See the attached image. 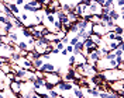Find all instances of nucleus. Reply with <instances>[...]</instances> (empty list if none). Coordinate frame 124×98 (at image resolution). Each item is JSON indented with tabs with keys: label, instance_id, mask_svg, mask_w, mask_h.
<instances>
[{
	"label": "nucleus",
	"instance_id": "nucleus-41",
	"mask_svg": "<svg viewBox=\"0 0 124 98\" xmlns=\"http://www.w3.org/2000/svg\"><path fill=\"white\" fill-rule=\"evenodd\" d=\"M114 1H116V0H114Z\"/></svg>",
	"mask_w": 124,
	"mask_h": 98
},
{
	"label": "nucleus",
	"instance_id": "nucleus-18",
	"mask_svg": "<svg viewBox=\"0 0 124 98\" xmlns=\"http://www.w3.org/2000/svg\"><path fill=\"white\" fill-rule=\"evenodd\" d=\"M17 48H18V51H27V48H28V45H27V41H25V39H23V41H18V42H17Z\"/></svg>",
	"mask_w": 124,
	"mask_h": 98
},
{
	"label": "nucleus",
	"instance_id": "nucleus-3",
	"mask_svg": "<svg viewBox=\"0 0 124 98\" xmlns=\"http://www.w3.org/2000/svg\"><path fill=\"white\" fill-rule=\"evenodd\" d=\"M73 85H75V84L72 83V81H63V80H61L56 85H54V88L58 91L59 94H62V92H69V91H72Z\"/></svg>",
	"mask_w": 124,
	"mask_h": 98
},
{
	"label": "nucleus",
	"instance_id": "nucleus-26",
	"mask_svg": "<svg viewBox=\"0 0 124 98\" xmlns=\"http://www.w3.org/2000/svg\"><path fill=\"white\" fill-rule=\"evenodd\" d=\"M69 38H70V35H69V34H66V35L61 39V42L63 44V45H68V44H69Z\"/></svg>",
	"mask_w": 124,
	"mask_h": 98
},
{
	"label": "nucleus",
	"instance_id": "nucleus-27",
	"mask_svg": "<svg viewBox=\"0 0 124 98\" xmlns=\"http://www.w3.org/2000/svg\"><path fill=\"white\" fill-rule=\"evenodd\" d=\"M68 60H69V65H68V66H72V67H73V66H75V55H72V53H70Z\"/></svg>",
	"mask_w": 124,
	"mask_h": 98
},
{
	"label": "nucleus",
	"instance_id": "nucleus-16",
	"mask_svg": "<svg viewBox=\"0 0 124 98\" xmlns=\"http://www.w3.org/2000/svg\"><path fill=\"white\" fill-rule=\"evenodd\" d=\"M117 48H118V42H117L116 39H114V41H107V49L108 51H116Z\"/></svg>",
	"mask_w": 124,
	"mask_h": 98
},
{
	"label": "nucleus",
	"instance_id": "nucleus-23",
	"mask_svg": "<svg viewBox=\"0 0 124 98\" xmlns=\"http://www.w3.org/2000/svg\"><path fill=\"white\" fill-rule=\"evenodd\" d=\"M34 77H35V76H34V72H32V70H25V77H24L25 80H30L31 81Z\"/></svg>",
	"mask_w": 124,
	"mask_h": 98
},
{
	"label": "nucleus",
	"instance_id": "nucleus-22",
	"mask_svg": "<svg viewBox=\"0 0 124 98\" xmlns=\"http://www.w3.org/2000/svg\"><path fill=\"white\" fill-rule=\"evenodd\" d=\"M89 38L92 39V41L94 42V44H96V45H97V44H99V42L101 41V37H100V35H97V34H93V32L90 34V37H89Z\"/></svg>",
	"mask_w": 124,
	"mask_h": 98
},
{
	"label": "nucleus",
	"instance_id": "nucleus-38",
	"mask_svg": "<svg viewBox=\"0 0 124 98\" xmlns=\"http://www.w3.org/2000/svg\"><path fill=\"white\" fill-rule=\"evenodd\" d=\"M1 46H3V44H1V42H0V51H1Z\"/></svg>",
	"mask_w": 124,
	"mask_h": 98
},
{
	"label": "nucleus",
	"instance_id": "nucleus-2",
	"mask_svg": "<svg viewBox=\"0 0 124 98\" xmlns=\"http://www.w3.org/2000/svg\"><path fill=\"white\" fill-rule=\"evenodd\" d=\"M44 80H45L46 85L49 88H52L54 85H56V84L61 81L62 77L59 76L58 72H51V73H44Z\"/></svg>",
	"mask_w": 124,
	"mask_h": 98
},
{
	"label": "nucleus",
	"instance_id": "nucleus-29",
	"mask_svg": "<svg viewBox=\"0 0 124 98\" xmlns=\"http://www.w3.org/2000/svg\"><path fill=\"white\" fill-rule=\"evenodd\" d=\"M114 4H117V6H118V8H123L124 0H116V1H114Z\"/></svg>",
	"mask_w": 124,
	"mask_h": 98
},
{
	"label": "nucleus",
	"instance_id": "nucleus-24",
	"mask_svg": "<svg viewBox=\"0 0 124 98\" xmlns=\"http://www.w3.org/2000/svg\"><path fill=\"white\" fill-rule=\"evenodd\" d=\"M114 58H116V55H114V51H108L107 55L104 56V59H106V60H111V59H114Z\"/></svg>",
	"mask_w": 124,
	"mask_h": 98
},
{
	"label": "nucleus",
	"instance_id": "nucleus-6",
	"mask_svg": "<svg viewBox=\"0 0 124 98\" xmlns=\"http://www.w3.org/2000/svg\"><path fill=\"white\" fill-rule=\"evenodd\" d=\"M89 8H90V13L92 14H97V15L101 14V6L96 3V0H92L89 3Z\"/></svg>",
	"mask_w": 124,
	"mask_h": 98
},
{
	"label": "nucleus",
	"instance_id": "nucleus-7",
	"mask_svg": "<svg viewBox=\"0 0 124 98\" xmlns=\"http://www.w3.org/2000/svg\"><path fill=\"white\" fill-rule=\"evenodd\" d=\"M8 90L11 91L13 94H20L21 92V85H20V83H17V81H10Z\"/></svg>",
	"mask_w": 124,
	"mask_h": 98
},
{
	"label": "nucleus",
	"instance_id": "nucleus-21",
	"mask_svg": "<svg viewBox=\"0 0 124 98\" xmlns=\"http://www.w3.org/2000/svg\"><path fill=\"white\" fill-rule=\"evenodd\" d=\"M10 66H11V65H10L8 62L7 63H3V65L0 66V70H1L4 74H7V73H10Z\"/></svg>",
	"mask_w": 124,
	"mask_h": 98
},
{
	"label": "nucleus",
	"instance_id": "nucleus-11",
	"mask_svg": "<svg viewBox=\"0 0 124 98\" xmlns=\"http://www.w3.org/2000/svg\"><path fill=\"white\" fill-rule=\"evenodd\" d=\"M83 49H85V46H83V42H82V41H78L76 44L73 45V53H72V55L82 53V52H83Z\"/></svg>",
	"mask_w": 124,
	"mask_h": 98
},
{
	"label": "nucleus",
	"instance_id": "nucleus-14",
	"mask_svg": "<svg viewBox=\"0 0 124 98\" xmlns=\"http://www.w3.org/2000/svg\"><path fill=\"white\" fill-rule=\"evenodd\" d=\"M8 8H10V11H11V13H13L16 17L21 13V8L18 7V6H16L14 3H8Z\"/></svg>",
	"mask_w": 124,
	"mask_h": 98
},
{
	"label": "nucleus",
	"instance_id": "nucleus-37",
	"mask_svg": "<svg viewBox=\"0 0 124 98\" xmlns=\"http://www.w3.org/2000/svg\"><path fill=\"white\" fill-rule=\"evenodd\" d=\"M85 0H76V3H83Z\"/></svg>",
	"mask_w": 124,
	"mask_h": 98
},
{
	"label": "nucleus",
	"instance_id": "nucleus-35",
	"mask_svg": "<svg viewBox=\"0 0 124 98\" xmlns=\"http://www.w3.org/2000/svg\"><path fill=\"white\" fill-rule=\"evenodd\" d=\"M0 98H6V94H4V91H0Z\"/></svg>",
	"mask_w": 124,
	"mask_h": 98
},
{
	"label": "nucleus",
	"instance_id": "nucleus-43",
	"mask_svg": "<svg viewBox=\"0 0 124 98\" xmlns=\"http://www.w3.org/2000/svg\"><path fill=\"white\" fill-rule=\"evenodd\" d=\"M65 98H66V97H65Z\"/></svg>",
	"mask_w": 124,
	"mask_h": 98
},
{
	"label": "nucleus",
	"instance_id": "nucleus-12",
	"mask_svg": "<svg viewBox=\"0 0 124 98\" xmlns=\"http://www.w3.org/2000/svg\"><path fill=\"white\" fill-rule=\"evenodd\" d=\"M85 63H86V56L83 53L75 55V65H85Z\"/></svg>",
	"mask_w": 124,
	"mask_h": 98
},
{
	"label": "nucleus",
	"instance_id": "nucleus-39",
	"mask_svg": "<svg viewBox=\"0 0 124 98\" xmlns=\"http://www.w3.org/2000/svg\"><path fill=\"white\" fill-rule=\"evenodd\" d=\"M58 1H59V3H62V1H65V0H58Z\"/></svg>",
	"mask_w": 124,
	"mask_h": 98
},
{
	"label": "nucleus",
	"instance_id": "nucleus-13",
	"mask_svg": "<svg viewBox=\"0 0 124 98\" xmlns=\"http://www.w3.org/2000/svg\"><path fill=\"white\" fill-rule=\"evenodd\" d=\"M7 38H8V41H13V42H16V44L20 41V35L17 34V31H11V32H8Z\"/></svg>",
	"mask_w": 124,
	"mask_h": 98
},
{
	"label": "nucleus",
	"instance_id": "nucleus-19",
	"mask_svg": "<svg viewBox=\"0 0 124 98\" xmlns=\"http://www.w3.org/2000/svg\"><path fill=\"white\" fill-rule=\"evenodd\" d=\"M21 7H23V11H25V13H34L35 11V8L32 7L31 4H28V3H24Z\"/></svg>",
	"mask_w": 124,
	"mask_h": 98
},
{
	"label": "nucleus",
	"instance_id": "nucleus-34",
	"mask_svg": "<svg viewBox=\"0 0 124 98\" xmlns=\"http://www.w3.org/2000/svg\"><path fill=\"white\" fill-rule=\"evenodd\" d=\"M96 3H97V4H100V6H104L106 0H96Z\"/></svg>",
	"mask_w": 124,
	"mask_h": 98
},
{
	"label": "nucleus",
	"instance_id": "nucleus-20",
	"mask_svg": "<svg viewBox=\"0 0 124 98\" xmlns=\"http://www.w3.org/2000/svg\"><path fill=\"white\" fill-rule=\"evenodd\" d=\"M28 4H31L32 7L35 8V10H39V8H42V3H41L39 0H31Z\"/></svg>",
	"mask_w": 124,
	"mask_h": 98
},
{
	"label": "nucleus",
	"instance_id": "nucleus-28",
	"mask_svg": "<svg viewBox=\"0 0 124 98\" xmlns=\"http://www.w3.org/2000/svg\"><path fill=\"white\" fill-rule=\"evenodd\" d=\"M65 49H66V52H68V55H70V53H73V46H72V45H65Z\"/></svg>",
	"mask_w": 124,
	"mask_h": 98
},
{
	"label": "nucleus",
	"instance_id": "nucleus-36",
	"mask_svg": "<svg viewBox=\"0 0 124 98\" xmlns=\"http://www.w3.org/2000/svg\"><path fill=\"white\" fill-rule=\"evenodd\" d=\"M106 3H108V4H113V3H114V0H106Z\"/></svg>",
	"mask_w": 124,
	"mask_h": 98
},
{
	"label": "nucleus",
	"instance_id": "nucleus-15",
	"mask_svg": "<svg viewBox=\"0 0 124 98\" xmlns=\"http://www.w3.org/2000/svg\"><path fill=\"white\" fill-rule=\"evenodd\" d=\"M82 42H83V46H85V48H92V49H96V48H97V45L93 42L90 38H86V39H83Z\"/></svg>",
	"mask_w": 124,
	"mask_h": 98
},
{
	"label": "nucleus",
	"instance_id": "nucleus-8",
	"mask_svg": "<svg viewBox=\"0 0 124 98\" xmlns=\"http://www.w3.org/2000/svg\"><path fill=\"white\" fill-rule=\"evenodd\" d=\"M108 17H110V18H111L114 23H117V21H118V20H120L123 15L117 11V8H110V11H108Z\"/></svg>",
	"mask_w": 124,
	"mask_h": 98
},
{
	"label": "nucleus",
	"instance_id": "nucleus-42",
	"mask_svg": "<svg viewBox=\"0 0 124 98\" xmlns=\"http://www.w3.org/2000/svg\"><path fill=\"white\" fill-rule=\"evenodd\" d=\"M0 1H1V0H0Z\"/></svg>",
	"mask_w": 124,
	"mask_h": 98
},
{
	"label": "nucleus",
	"instance_id": "nucleus-32",
	"mask_svg": "<svg viewBox=\"0 0 124 98\" xmlns=\"http://www.w3.org/2000/svg\"><path fill=\"white\" fill-rule=\"evenodd\" d=\"M31 98H46L44 97V95H39V94H37V92H32V97Z\"/></svg>",
	"mask_w": 124,
	"mask_h": 98
},
{
	"label": "nucleus",
	"instance_id": "nucleus-33",
	"mask_svg": "<svg viewBox=\"0 0 124 98\" xmlns=\"http://www.w3.org/2000/svg\"><path fill=\"white\" fill-rule=\"evenodd\" d=\"M59 55H62V56H68V52H66V49L63 48L62 51H59Z\"/></svg>",
	"mask_w": 124,
	"mask_h": 98
},
{
	"label": "nucleus",
	"instance_id": "nucleus-4",
	"mask_svg": "<svg viewBox=\"0 0 124 98\" xmlns=\"http://www.w3.org/2000/svg\"><path fill=\"white\" fill-rule=\"evenodd\" d=\"M90 30H92L93 34H97V35H100V37H103V35L107 32L106 27H103L101 24H92V25H90Z\"/></svg>",
	"mask_w": 124,
	"mask_h": 98
},
{
	"label": "nucleus",
	"instance_id": "nucleus-9",
	"mask_svg": "<svg viewBox=\"0 0 124 98\" xmlns=\"http://www.w3.org/2000/svg\"><path fill=\"white\" fill-rule=\"evenodd\" d=\"M46 10H51V11H56V10H61V3L58 0H51L49 4L46 6Z\"/></svg>",
	"mask_w": 124,
	"mask_h": 98
},
{
	"label": "nucleus",
	"instance_id": "nucleus-40",
	"mask_svg": "<svg viewBox=\"0 0 124 98\" xmlns=\"http://www.w3.org/2000/svg\"><path fill=\"white\" fill-rule=\"evenodd\" d=\"M73 3H76V0H73Z\"/></svg>",
	"mask_w": 124,
	"mask_h": 98
},
{
	"label": "nucleus",
	"instance_id": "nucleus-1",
	"mask_svg": "<svg viewBox=\"0 0 124 98\" xmlns=\"http://www.w3.org/2000/svg\"><path fill=\"white\" fill-rule=\"evenodd\" d=\"M100 73L106 81H114V80H121V78H124L123 70H118V69H104Z\"/></svg>",
	"mask_w": 124,
	"mask_h": 98
},
{
	"label": "nucleus",
	"instance_id": "nucleus-5",
	"mask_svg": "<svg viewBox=\"0 0 124 98\" xmlns=\"http://www.w3.org/2000/svg\"><path fill=\"white\" fill-rule=\"evenodd\" d=\"M39 70H42L44 73H51V72H56L58 69H56V66H55L54 63H51V62H44Z\"/></svg>",
	"mask_w": 124,
	"mask_h": 98
},
{
	"label": "nucleus",
	"instance_id": "nucleus-10",
	"mask_svg": "<svg viewBox=\"0 0 124 98\" xmlns=\"http://www.w3.org/2000/svg\"><path fill=\"white\" fill-rule=\"evenodd\" d=\"M72 92H73L75 98H87L85 94H83V90H82L79 85H73V88H72Z\"/></svg>",
	"mask_w": 124,
	"mask_h": 98
},
{
	"label": "nucleus",
	"instance_id": "nucleus-30",
	"mask_svg": "<svg viewBox=\"0 0 124 98\" xmlns=\"http://www.w3.org/2000/svg\"><path fill=\"white\" fill-rule=\"evenodd\" d=\"M114 55L116 56H123V49L121 48H117L116 51H114Z\"/></svg>",
	"mask_w": 124,
	"mask_h": 98
},
{
	"label": "nucleus",
	"instance_id": "nucleus-31",
	"mask_svg": "<svg viewBox=\"0 0 124 98\" xmlns=\"http://www.w3.org/2000/svg\"><path fill=\"white\" fill-rule=\"evenodd\" d=\"M13 3H14L16 6H18V7L21 8V6H23V4H24V0H14Z\"/></svg>",
	"mask_w": 124,
	"mask_h": 98
},
{
	"label": "nucleus",
	"instance_id": "nucleus-17",
	"mask_svg": "<svg viewBox=\"0 0 124 98\" xmlns=\"http://www.w3.org/2000/svg\"><path fill=\"white\" fill-rule=\"evenodd\" d=\"M58 95H59V92L55 90L54 87H52V88H49V90L46 91V97H48V98H56Z\"/></svg>",
	"mask_w": 124,
	"mask_h": 98
},
{
	"label": "nucleus",
	"instance_id": "nucleus-25",
	"mask_svg": "<svg viewBox=\"0 0 124 98\" xmlns=\"http://www.w3.org/2000/svg\"><path fill=\"white\" fill-rule=\"evenodd\" d=\"M114 32H116L117 35H123V27H121V25H116V27H114Z\"/></svg>",
	"mask_w": 124,
	"mask_h": 98
}]
</instances>
